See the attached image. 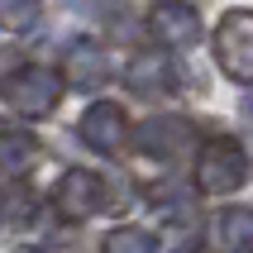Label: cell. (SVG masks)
I'll list each match as a JSON object with an SVG mask.
<instances>
[{"label":"cell","mask_w":253,"mask_h":253,"mask_svg":"<svg viewBox=\"0 0 253 253\" xmlns=\"http://www.w3.org/2000/svg\"><path fill=\"white\" fill-rule=\"evenodd\" d=\"M125 82L134 86V91H143V96H153V91H172V86H177V72H172V62H168L163 48H148V53L129 57Z\"/></svg>","instance_id":"cell-9"},{"label":"cell","mask_w":253,"mask_h":253,"mask_svg":"<svg viewBox=\"0 0 253 253\" xmlns=\"http://www.w3.org/2000/svg\"><path fill=\"white\" fill-rule=\"evenodd\" d=\"M110 206V186L100 182V172H86V168H67L53 186V211L62 220H91Z\"/></svg>","instance_id":"cell-4"},{"label":"cell","mask_w":253,"mask_h":253,"mask_svg":"<svg viewBox=\"0 0 253 253\" xmlns=\"http://www.w3.org/2000/svg\"><path fill=\"white\" fill-rule=\"evenodd\" d=\"M244 115H249V120H253V96H244Z\"/></svg>","instance_id":"cell-15"},{"label":"cell","mask_w":253,"mask_h":253,"mask_svg":"<svg viewBox=\"0 0 253 253\" xmlns=\"http://www.w3.org/2000/svg\"><path fill=\"white\" fill-rule=\"evenodd\" d=\"M191 143H196L191 120H148V125L139 129V148H143L148 158H163V163L182 158Z\"/></svg>","instance_id":"cell-8"},{"label":"cell","mask_w":253,"mask_h":253,"mask_svg":"<svg viewBox=\"0 0 253 253\" xmlns=\"http://www.w3.org/2000/svg\"><path fill=\"white\" fill-rule=\"evenodd\" d=\"M39 158H43V143L34 139L29 129L0 125V172H5V177H24Z\"/></svg>","instance_id":"cell-10"},{"label":"cell","mask_w":253,"mask_h":253,"mask_svg":"<svg viewBox=\"0 0 253 253\" xmlns=\"http://www.w3.org/2000/svg\"><path fill=\"white\" fill-rule=\"evenodd\" d=\"M148 29L163 48H191L201 39V14L186 0H158L153 14H148Z\"/></svg>","instance_id":"cell-6"},{"label":"cell","mask_w":253,"mask_h":253,"mask_svg":"<svg viewBox=\"0 0 253 253\" xmlns=\"http://www.w3.org/2000/svg\"><path fill=\"white\" fill-rule=\"evenodd\" d=\"M100 253H153V239L143 229H115V234H105Z\"/></svg>","instance_id":"cell-14"},{"label":"cell","mask_w":253,"mask_h":253,"mask_svg":"<svg viewBox=\"0 0 253 253\" xmlns=\"http://www.w3.org/2000/svg\"><path fill=\"white\" fill-rule=\"evenodd\" d=\"M62 86H72V91H96V86H105V77H110V62H105V48H96V43L77 39L67 48V57H62Z\"/></svg>","instance_id":"cell-7"},{"label":"cell","mask_w":253,"mask_h":253,"mask_svg":"<svg viewBox=\"0 0 253 253\" xmlns=\"http://www.w3.org/2000/svg\"><path fill=\"white\" fill-rule=\"evenodd\" d=\"M196 249H201L196 220L177 215V220H168V225H163V244H158V253H196Z\"/></svg>","instance_id":"cell-12"},{"label":"cell","mask_w":253,"mask_h":253,"mask_svg":"<svg viewBox=\"0 0 253 253\" xmlns=\"http://www.w3.org/2000/svg\"><path fill=\"white\" fill-rule=\"evenodd\" d=\"M211 234H215V249H225V253H253V206L220 211Z\"/></svg>","instance_id":"cell-11"},{"label":"cell","mask_w":253,"mask_h":253,"mask_svg":"<svg viewBox=\"0 0 253 253\" xmlns=\"http://www.w3.org/2000/svg\"><path fill=\"white\" fill-rule=\"evenodd\" d=\"M77 125H82L86 148H96V153H120V148H125V139H129V115L120 110L115 100H96V105H91Z\"/></svg>","instance_id":"cell-5"},{"label":"cell","mask_w":253,"mask_h":253,"mask_svg":"<svg viewBox=\"0 0 253 253\" xmlns=\"http://www.w3.org/2000/svg\"><path fill=\"white\" fill-rule=\"evenodd\" d=\"M215 62L229 82L249 86L253 82V10H229L215 29Z\"/></svg>","instance_id":"cell-3"},{"label":"cell","mask_w":253,"mask_h":253,"mask_svg":"<svg viewBox=\"0 0 253 253\" xmlns=\"http://www.w3.org/2000/svg\"><path fill=\"white\" fill-rule=\"evenodd\" d=\"M62 77L48 67H39V62H29V67H14L5 82H0V96L10 100V110L29 115V120H39V115H48L62 100Z\"/></svg>","instance_id":"cell-2"},{"label":"cell","mask_w":253,"mask_h":253,"mask_svg":"<svg viewBox=\"0 0 253 253\" xmlns=\"http://www.w3.org/2000/svg\"><path fill=\"white\" fill-rule=\"evenodd\" d=\"M14 253H39V249H14Z\"/></svg>","instance_id":"cell-16"},{"label":"cell","mask_w":253,"mask_h":253,"mask_svg":"<svg viewBox=\"0 0 253 253\" xmlns=\"http://www.w3.org/2000/svg\"><path fill=\"white\" fill-rule=\"evenodd\" d=\"M244 177H249V163H244L239 139L215 134V139L201 143V153H196V186L206 191V196H229V191H239Z\"/></svg>","instance_id":"cell-1"},{"label":"cell","mask_w":253,"mask_h":253,"mask_svg":"<svg viewBox=\"0 0 253 253\" xmlns=\"http://www.w3.org/2000/svg\"><path fill=\"white\" fill-rule=\"evenodd\" d=\"M39 0H0V29L5 34H19V29H34L39 24Z\"/></svg>","instance_id":"cell-13"}]
</instances>
